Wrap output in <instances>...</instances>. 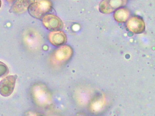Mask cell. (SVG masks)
I'll list each match as a JSON object with an SVG mask.
<instances>
[{"label": "cell", "instance_id": "12", "mask_svg": "<svg viewBox=\"0 0 155 116\" xmlns=\"http://www.w3.org/2000/svg\"><path fill=\"white\" fill-rule=\"evenodd\" d=\"M7 1L9 3H11L13 2L14 1H15V0H7Z\"/></svg>", "mask_w": 155, "mask_h": 116}, {"label": "cell", "instance_id": "2", "mask_svg": "<svg viewBox=\"0 0 155 116\" xmlns=\"http://www.w3.org/2000/svg\"><path fill=\"white\" fill-rule=\"evenodd\" d=\"M73 54L72 48L69 45H63L52 53L50 60L54 65H59L70 60Z\"/></svg>", "mask_w": 155, "mask_h": 116}, {"label": "cell", "instance_id": "10", "mask_svg": "<svg viewBox=\"0 0 155 116\" xmlns=\"http://www.w3.org/2000/svg\"><path fill=\"white\" fill-rule=\"evenodd\" d=\"M130 10L127 8H119L114 14V18L118 22H126L130 16Z\"/></svg>", "mask_w": 155, "mask_h": 116}, {"label": "cell", "instance_id": "13", "mask_svg": "<svg viewBox=\"0 0 155 116\" xmlns=\"http://www.w3.org/2000/svg\"><path fill=\"white\" fill-rule=\"evenodd\" d=\"M1 5H2V1H1V0H0V8H1Z\"/></svg>", "mask_w": 155, "mask_h": 116}, {"label": "cell", "instance_id": "1", "mask_svg": "<svg viewBox=\"0 0 155 116\" xmlns=\"http://www.w3.org/2000/svg\"><path fill=\"white\" fill-rule=\"evenodd\" d=\"M52 8V3L50 0H38L32 3L28 9L30 15L36 19H41Z\"/></svg>", "mask_w": 155, "mask_h": 116}, {"label": "cell", "instance_id": "5", "mask_svg": "<svg viewBox=\"0 0 155 116\" xmlns=\"http://www.w3.org/2000/svg\"><path fill=\"white\" fill-rule=\"evenodd\" d=\"M17 75L6 76L0 82V94L3 97H8L13 92Z\"/></svg>", "mask_w": 155, "mask_h": 116}, {"label": "cell", "instance_id": "7", "mask_svg": "<svg viewBox=\"0 0 155 116\" xmlns=\"http://www.w3.org/2000/svg\"><path fill=\"white\" fill-rule=\"evenodd\" d=\"M126 26L128 29L133 33H143L145 29V23L142 18L138 16H133L127 21Z\"/></svg>", "mask_w": 155, "mask_h": 116}, {"label": "cell", "instance_id": "8", "mask_svg": "<svg viewBox=\"0 0 155 116\" xmlns=\"http://www.w3.org/2000/svg\"><path fill=\"white\" fill-rule=\"evenodd\" d=\"M48 40L54 46H61L66 43V34L61 31H53L48 34Z\"/></svg>", "mask_w": 155, "mask_h": 116}, {"label": "cell", "instance_id": "11", "mask_svg": "<svg viewBox=\"0 0 155 116\" xmlns=\"http://www.w3.org/2000/svg\"><path fill=\"white\" fill-rule=\"evenodd\" d=\"M9 73V69L7 66L0 61V78L7 76Z\"/></svg>", "mask_w": 155, "mask_h": 116}, {"label": "cell", "instance_id": "6", "mask_svg": "<svg viewBox=\"0 0 155 116\" xmlns=\"http://www.w3.org/2000/svg\"><path fill=\"white\" fill-rule=\"evenodd\" d=\"M128 0H103L100 3L99 9L102 13L108 14L125 6Z\"/></svg>", "mask_w": 155, "mask_h": 116}, {"label": "cell", "instance_id": "3", "mask_svg": "<svg viewBox=\"0 0 155 116\" xmlns=\"http://www.w3.org/2000/svg\"><path fill=\"white\" fill-rule=\"evenodd\" d=\"M32 91L33 98L38 105L42 106L47 104L49 97L45 86L41 84L36 85L33 87Z\"/></svg>", "mask_w": 155, "mask_h": 116}, {"label": "cell", "instance_id": "9", "mask_svg": "<svg viewBox=\"0 0 155 116\" xmlns=\"http://www.w3.org/2000/svg\"><path fill=\"white\" fill-rule=\"evenodd\" d=\"M36 0H16L12 6L10 12L16 14H21L28 9L29 6Z\"/></svg>", "mask_w": 155, "mask_h": 116}, {"label": "cell", "instance_id": "4", "mask_svg": "<svg viewBox=\"0 0 155 116\" xmlns=\"http://www.w3.org/2000/svg\"><path fill=\"white\" fill-rule=\"evenodd\" d=\"M42 22L44 26L52 32L61 31L64 27V23L61 19L54 14H46L42 18Z\"/></svg>", "mask_w": 155, "mask_h": 116}]
</instances>
